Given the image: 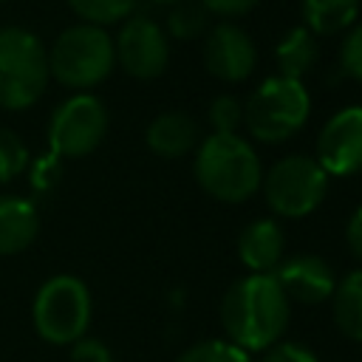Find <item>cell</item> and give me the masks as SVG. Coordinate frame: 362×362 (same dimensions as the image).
<instances>
[{
  "instance_id": "7a4b0ae2",
  "label": "cell",
  "mask_w": 362,
  "mask_h": 362,
  "mask_svg": "<svg viewBox=\"0 0 362 362\" xmlns=\"http://www.w3.org/2000/svg\"><path fill=\"white\" fill-rule=\"evenodd\" d=\"M195 181L223 204H240L260 189L263 170L257 153L238 133H212L195 150Z\"/></svg>"
},
{
  "instance_id": "ba28073f",
  "label": "cell",
  "mask_w": 362,
  "mask_h": 362,
  "mask_svg": "<svg viewBox=\"0 0 362 362\" xmlns=\"http://www.w3.org/2000/svg\"><path fill=\"white\" fill-rule=\"evenodd\" d=\"M107 133V110L90 93L65 99L48 122V144L62 158H82L93 153Z\"/></svg>"
},
{
  "instance_id": "ac0fdd59",
  "label": "cell",
  "mask_w": 362,
  "mask_h": 362,
  "mask_svg": "<svg viewBox=\"0 0 362 362\" xmlns=\"http://www.w3.org/2000/svg\"><path fill=\"white\" fill-rule=\"evenodd\" d=\"M331 300H334V320L339 331L362 342V269L345 274L337 283Z\"/></svg>"
},
{
  "instance_id": "f1b7e54d",
  "label": "cell",
  "mask_w": 362,
  "mask_h": 362,
  "mask_svg": "<svg viewBox=\"0 0 362 362\" xmlns=\"http://www.w3.org/2000/svg\"><path fill=\"white\" fill-rule=\"evenodd\" d=\"M153 3H178V0H153Z\"/></svg>"
},
{
  "instance_id": "83f0119b",
  "label": "cell",
  "mask_w": 362,
  "mask_h": 362,
  "mask_svg": "<svg viewBox=\"0 0 362 362\" xmlns=\"http://www.w3.org/2000/svg\"><path fill=\"white\" fill-rule=\"evenodd\" d=\"M345 240H348V249L354 252V257L362 260V206L351 215V221L345 226Z\"/></svg>"
},
{
  "instance_id": "4fadbf2b",
  "label": "cell",
  "mask_w": 362,
  "mask_h": 362,
  "mask_svg": "<svg viewBox=\"0 0 362 362\" xmlns=\"http://www.w3.org/2000/svg\"><path fill=\"white\" fill-rule=\"evenodd\" d=\"M283 249H286L283 229L272 218L252 221L238 238L240 263L255 274H274V269L283 263Z\"/></svg>"
},
{
  "instance_id": "d4e9b609",
  "label": "cell",
  "mask_w": 362,
  "mask_h": 362,
  "mask_svg": "<svg viewBox=\"0 0 362 362\" xmlns=\"http://www.w3.org/2000/svg\"><path fill=\"white\" fill-rule=\"evenodd\" d=\"M257 362H317V356L303 342H274L263 348Z\"/></svg>"
},
{
  "instance_id": "2e32d148",
  "label": "cell",
  "mask_w": 362,
  "mask_h": 362,
  "mask_svg": "<svg viewBox=\"0 0 362 362\" xmlns=\"http://www.w3.org/2000/svg\"><path fill=\"white\" fill-rule=\"evenodd\" d=\"M317 57H320L317 40H314V34H311L305 25L291 28V31L277 42V51H274L280 76L297 79V82H303V76L317 65Z\"/></svg>"
},
{
  "instance_id": "5bb4252c",
  "label": "cell",
  "mask_w": 362,
  "mask_h": 362,
  "mask_svg": "<svg viewBox=\"0 0 362 362\" xmlns=\"http://www.w3.org/2000/svg\"><path fill=\"white\" fill-rule=\"evenodd\" d=\"M37 232L40 215L34 204L20 195H0V257L28 249Z\"/></svg>"
},
{
  "instance_id": "4316f807",
  "label": "cell",
  "mask_w": 362,
  "mask_h": 362,
  "mask_svg": "<svg viewBox=\"0 0 362 362\" xmlns=\"http://www.w3.org/2000/svg\"><path fill=\"white\" fill-rule=\"evenodd\" d=\"M206 11L221 14V17H240L246 11H252L260 0H198Z\"/></svg>"
},
{
  "instance_id": "484cf974",
  "label": "cell",
  "mask_w": 362,
  "mask_h": 362,
  "mask_svg": "<svg viewBox=\"0 0 362 362\" xmlns=\"http://www.w3.org/2000/svg\"><path fill=\"white\" fill-rule=\"evenodd\" d=\"M71 362H113V356H110V351H107L105 342L82 337L71 348Z\"/></svg>"
},
{
  "instance_id": "e0dca14e",
  "label": "cell",
  "mask_w": 362,
  "mask_h": 362,
  "mask_svg": "<svg viewBox=\"0 0 362 362\" xmlns=\"http://www.w3.org/2000/svg\"><path fill=\"white\" fill-rule=\"evenodd\" d=\"M359 0H303V20L311 34H339L356 23Z\"/></svg>"
},
{
  "instance_id": "30bf717a",
  "label": "cell",
  "mask_w": 362,
  "mask_h": 362,
  "mask_svg": "<svg viewBox=\"0 0 362 362\" xmlns=\"http://www.w3.org/2000/svg\"><path fill=\"white\" fill-rule=\"evenodd\" d=\"M317 164L325 175L362 173V105L342 107L322 124L317 139Z\"/></svg>"
},
{
  "instance_id": "5b68a950",
  "label": "cell",
  "mask_w": 362,
  "mask_h": 362,
  "mask_svg": "<svg viewBox=\"0 0 362 362\" xmlns=\"http://www.w3.org/2000/svg\"><path fill=\"white\" fill-rule=\"evenodd\" d=\"M308 113L311 99L305 85L297 79L272 76L243 105V124L257 141L280 144L308 122Z\"/></svg>"
},
{
  "instance_id": "8fae6325",
  "label": "cell",
  "mask_w": 362,
  "mask_h": 362,
  "mask_svg": "<svg viewBox=\"0 0 362 362\" xmlns=\"http://www.w3.org/2000/svg\"><path fill=\"white\" fill-rule=\"evenodd\" d=\"M257 51L252 37L235 23H218L204 42V65L223 82H243L255 71Z\"/></svg>"
},
{
  "instance_id": "44dd1931",
  "label": "cell",
  "mask_w": 362,
  "mask_h": 362,
  "mask_svg": "<svg viewBox=\"0 0 362 362\" xmlns=\"http://www.w3.org/2000/svg\"><path fill=\"white\" fill-rule=\"evenodd\" d=\"M175 362H252L246 351H240L232 342L223 339H206L192 348H187Z\"/></svg>"
},
{
  "instance_id": "6da1fadb",
  "label": "cell",
  "mask_w": 362,
  "mask_h": 362,
  "mask_svg": "<svg viewBox=\"0 0 362 362\" xmlns=\"http://www.w3.org/2000/svg\"><path fill=\"white\" fill-rule=\"evenodd\" d=\"M291 303L274 274H249L229 286L221 303V322L229 342L240 351H263L274 345L288 325Z\"/></svg>"
},
{
  "instance_id": "9a60e30c",
  "label": "cell",
  "mask_w": 362,
  "mask_h": 362,
  "mask_svg": "<svg viewBox=\"0 0 362 362\" xmlns=\"http://www.w3.org/2000/svg\"><path fill=\"white\" fill-rule=\"evenodd\" d=\"M144 139H147V147L156 156H161V158H181V156H187L195 147L198 127H195L189 113L167 110V113H158L147 124Z\"/></svg>"
},
{
  "instance_id": "52a82bcc",
  "label": "cell",
  "mask_w": 362,
  "mask_h": 362,
  "mask_svg": "<svg viewBox=\"0 0 362 362\" xmlns=\"http://www.w3.org/2000/svg\"><path fill=\"white\" fill-rule=\"evenodd\" d=\"M260 187L272 212L283 218H303L322 204L328 192V175L317 164V158L297 153L274 161Z\"/></svg>"
},
{
  "instance_id": "cb8c5ba5",
  "label": "cell",
  "mask_w": 362,
  "mask_h": 362,
  "mask_svg": "<svg viewBox=\"0 0 362 362\" xmlns=\"http://www.w3.org/2000/svg\"><path fill=\"white\" fill-rule=\"evenodd\" d=\"M339 65H342V71H345L351 79L362 82V23H356V25L348 31V37L342 40Z\"/></svg>"
},
{
  "instance_id": "f546056e",
  "label": "cell",
  "mask_w": 362,
  "mask_h": 362,
  "mask_svg": "<svg viewBox=\"0 0 362 362\" xmlns=\"http://www.w3.org/2000/svg\"><path fill=\"white\" fill-rule=\"evenodd\" d=\"M0 3H3V0H0Z\"/></svg>"
},
{
  "instance_id": "7c38bea8",
  "label": "cell",
  "mask_w": 362,
  "mask_h": 362,
  "mask_svg": "<svg viewBox=\"0 0 362 362\" xmlns=\"http://www.w3.org/2000/svg\"><path fill=\"white\" fill-rule=\"evenodd\" d=\"M274 280L280 283L288 303L294 300V303H303V305L322 303L337 288L334 269L317 255H294V257L283 260L274 269Z\"/></svg>"
},
{
  "instance_id": "7402d4cb",
  "label": "cell",
  "mask_w": 362,
  "mask_h": 362,
  "mask_svg": "<svg viewBox=\"0 0 362 362\" xmlns=\"http://www.w3.org/2000/svg\"><path fill=\"white\" fill-rule=\"evenodd\" d=\"M25 167H28V150L23 139L14 130L0 127V184L17 178Z\"/></svg>"
},
{
  "instance_id": "d6986e66",
  "label": "cell",
  "mask_w": 362,
  "mask_h": 362,
  "mask_svg": "<svg viewBox=\"0 0 362 362\" xmlns=\"http://www.w3.org/2000/svg\"><path fill=\"white\" fill-rule=\"evenodd\" d=\"M68 6L88 23V25H110L127 20L136 8V0H68Z\"/></svg>"
},
{
  "instance_id": "603a6c76",
  "label": "cell",
  "mask_w": 362,
  "mask_h": 362,
  "mask_svg": "<svg viewBox=\"0 0 362 362\" xmlns=\"http://www.w3.org/2000/svg\"><path fill=\"white\" fill-rule=\"evenodd\" d=\"M209 124L215 133H235L243 124V105L235 96H218L209 105Z\"/></svg>"
},
{
  "instance_id": "3957f363",
  "label": "cell",
  "mask_w": 362,
  "mask_h": 362,
  "mask_svg": "<svg viewBox=\"0 0 362 362\" xmlns=\"http://www.w3.org/2000/svg\"><path fill=\"white\" fill-rule=\"evenodd\" d=\"M48 79V51L40 37L17 25L0 28V107H31Z\"/></svg>"
},
{
  "instance_id": "8992f818",
  "label": "cell",
  "mask_w": 362,
  "mask_h": 362,
  "mask_svg": "<svg viewBox=\"0 0 362 362\" xmlns=\"http://www.w3.org/2000/svg\"><path fill=\"white\" fill-rule=\"evenodd\" d=\"M34 328L51 345H74L90 322V291L74 274L45 280L34 297Z\"/></svg>"
},
{
  "instance_id": "ffe728a7",
  "label": "cell",
  "mask_w": 362,
  "mask_h": 362,
  "mask_svg": "<svg viewBox=\"0 0 362 362\" xmlns=\"http://www.w3.org/2000/svg\"><path fill=\"white\" fill-rule=\"evenodd\" d=\"M206 8L198 0H178L173 3V11L167 17V28L178 40H195L206 28Z\"/></svg>"
},
{
  "instance_id": "277c9868",
  "label": "cell",
  "mask_w": 362,
  "mask_h": 362,
  "mask_svg": "<svg viewBox=\"0 0 362 362\" xmlns=\"http://www.w3.org/2000/svg\"><path fill=\"white\" fill-rule=\"evenodd\" d=\"M113 65H116V54L110 34L88 23L65 28L48 51V74L57 82L76 90L93 88L102 79H107Z\"/></svg>"
},
{
  "instance_id": "9c48e42d",
  "label": "cell",
  "mask_w": 362,
  "mask_h": 362,
  "mask_svg": "<svg viewBox=\"0 0 362 362\" xmlns=\"http://www.w3.org/2000/svg\"><path fill=\"white\" fill-rule=\"evenodd\" d=\"M113 54L127 76L156 79L164 74L167 59H170L167 34L150 17H141V14L127 17L113 42Z\"/></svg>"
}]
</instances>
